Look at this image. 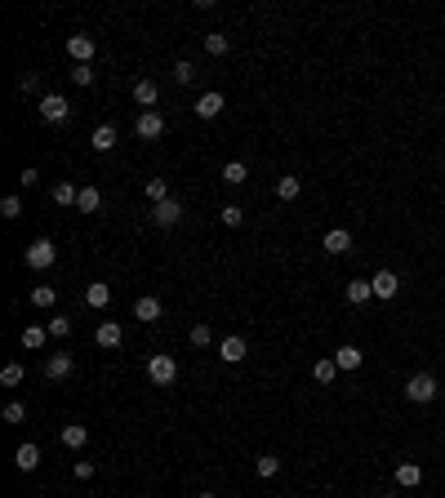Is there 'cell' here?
<instances>
[{
	"instance_id": "cell-1",
	"label": "cell",
	"mask_w": 445,
	"mask_h": 498,
	"mask_svg": "<svg viewBox=\"0 0 445 498\" xmlns=\"http://www.w3.org/2000/svg\"><path fill=\"white\" fill-rule=\"evenodd\" d=\"M405 400L432 405V400H437V378H432V374H410V378H405Z\"/></svg>"
},
{
	"instance_id": "cell-2",
	"label": "cell",
	"mask_w": 445,
	"mask_h": 498,
	"mask_svg": "<svg viewBox=\"0 0 445 498\" xmlns=\"http://www.w3.org/2000/svg\"><path fill=\"white\" fill-rule=\"evenodd\" d=\"M147 378L156 383V387H169V383L178 378V361H174V356H165V352L147 356Z\"/></svg>"
},
{
	"instance_id": "cell-3",
	"label": "cell",
	"mask_w": 445,
	"mask_h": 498,
	"mask_svg": "<svg viewBox=\"0 0 445 498\" xmlns=\"http://www.w3.org/2000/svg\"><path fill=\"white\" fill-rule=\"evenodd\" d=\"M54 258H58V249H54V240H32V245H27V267H32V271H45V267H54Z\"/></svg>"
},
{
	"instance_id": "cell-4",
	"label": "cell",
	"mask_w": 445,
	"mask_h": 498,
	"mask_svg": "<svg viewBox=\"0 0 445 498\" xmlns=\"http://www.w3.org/2000/svg\"><path fill=\"white\" fill-rule=\"evenodd\" d=\"M134 134L143 138V143H156V138L165 134V116H160V111H143V116L134 120Z\"/></svg>"
},
{
	"instance_id": "cell-5",
	"label": "cell",
	"mask_w": 445,
	"mask_h": 498,
	"mask_svg": "<svg viewBox=\"0 0 445 498\" xmlns=\"http://www.w3.org/2000/svg\"><path fill=\"white\" fill-rule=\"evenodd\" d=\"M67 116H72L67 98H58V93H45V98H41V120H50V125H63Z\"/></svg>"
},
{
	"instance_id": "cell-6",
	"label": "cell",
	"mask_w": 445,
	"mask_h": 498,
	"mask_svg": "<svg viewBox=\"0 0 445 498\" xmlns=\"http://www.w3.org/2000/svg\"><path fill=\"white\" fill-rule=\"evenodd\" d=\"M67 54H72V58H76V67H80V63H89L94 54H98V45H94V36L76 32V36H67Z\"/></svg>"
},
{
	"instance_id": "cell-7",
	"label": "cell",
	"mask_w": 445,
	"mask_h": 498,
	"mask_svg": "<svg viewBox=\"0 0 445 498\" xmlns=\"http://www.w3.org/2000/svg\"><path fill=\"white\" fill-rule=\"evenodd\" d=\"M178 218H183V205H178L174 196H169V201H160V205H151V223H156V227H174Z\"/></svg>"
},
{
	"instance_id": "cell-8",
	"label": "cell",
	"mask_w": 445,
	"mask_h": 498,
	"mask_svg": "<svg viewBox=\"0 0 445 498\" xmlns=\"http://www.w3.org/2000/svg\"><path fill=\"white\" fill-rule=\"evenodd\" d=\"M14 467H18V472H36V467H41V445L23 440V445L14 449Z\"/></svg>"
},
{
	"instance_id": "cell-9",
	"label": "cell",
	"mask_w": 445,
	"mask_h": 498,
	"mask_svg": "<svg viewBox=\"0 0 445 498\" xmlns=\"http://www.w3.org/2000/svg\"><path fill=\"white\" fill-rule=\"evenodd\" d=\"M370 285H374V298H383V303H387V298H396V294H401V276H396V271H378V276L370 280Z\"/></svg>"
},
{
	"instance_id": "cell-10",
	"label": "cell",
	"mask_w": 445,
	"mask_h": 498,
	"mask_svg": "<svg viewBox=\"0 0 445 498\" xmlns=\"http://www.w3.org/2000/svg\"><path fill=\"white\" fill-rule=\"evenodd\" d=\"M245 352H250V347H245V338H241V334H227L223 343H219V356H223L227 365H241V361H245Z\"/></svg>"
},
{
	"instance_id": "cell-11",
	"label": "cell",
	"mask_w": 445,
	"mask_h": 498,
	"mask_svg": "<svg viewBox=\"0 0 445 498\" xmlns=\"http://www.w3.org/2000/svg\"><path fill=\"white\" fill-rule=\"evenodd\" d=\"M223 93H201V98H196V116L201 120H214V116H223Z\"/></svg>"
},
{
	"instance_id": "cell-12",
	"label": "cell",
	"mask_w": 445,
	"mask_h": 498,
	"mask_svg": "<svg viewBox=\"0 0 445 498\" xmlns=\"http://www.w3.org/2000/svg\"><path fill=\"white\" fill-rule=\"evenodd\" d=\"M396 485H401V490H419L423 485V467L419 463H396Z\"/></svg>"
},
{
	"instance_id": "cell-13",
	"label": "cell",
	"mask_w": 445,
	"mask_h": 498,
	"mask_svg": "<svg viewBox=\"0 0 445 498\" xmlns=\"http://www.w3.org/2000/svg\"><path fill=\"white\" fill-rule=\"evenodd\" d=\"M361 361H365V356H361V347H352V343L334 352V365H338V370H347V374H352V370H361Z\"/></svg>"
},
{
	"instance_id": "cell-14",
	"label": "cell",
	"mask_w": 445,
	"mask_h": 498,
	"mask_svg": "<svg viewBox=\"0 0 445 498\" xmlns=\"http://www.w3.org/2000/svg\"><path fill=\"white\" fill-rule=\"evenodd\" d=\"M67 374H72V356L67 352H58V356H50V361H45V378L58 383V378H67Z\"/></svg>"
},
{
	"instance_id": "cell-15",
	"label": "cell",
	"mask_w": 445,
	"mask_h": 498,
	"mask_svg": "<svg viewBox=\"0 0 445 498\" xmlns=\"http://www.w3.org/2000/svg\"><path fill=\"white\" fill-rule=\"evenodd\" d=\"M370 298H374V285H370V280H347V303H352V307L370 303Z\"/></svg>"
},
{
	"instance_id": "cell-16",
	"label": "cell",
	"mask_w": 445,
	"mask_h": 498,
	"mask_svg": "<svg viewBox=\"0 0 445 498\" xmlns=\"http://www.w3.org/2000/svg\"><path fill=\"white\" fill-rule=\"evenodd\" d=\"M94 343H98V347H120V325L116 321H102L98 330H94Z\"/></svg>"
},
{
	"instance_id": "cell-17",
	"label": "cell",
	"mask_w": 445,
	"mask_h": 498,
	"mask_svg": "<svg viewBox=\"0 0 445 498\" xmlns=\"http://www.w3.org/2000/svg\"><path fill=\"white\" fill-rule=\"evenodd\" d=\"M347 249H352V236H347V227L325 231V253H347Z\"/></svg>"
},
{
	"instance_id": "cell-18",
	"label": "cell",
	"mask_w": 445,
	"mask_h": 498,
	"mask_svg": "<svg viewBox=\"0 0 445 498\" xmlns=\"http://www.w3.org/2000/svg\"><path fill=\"white\" fill-rule=\"evenodd\" d=\"M85 303H89V307H107L111 303V285H102V280L85 285Z\"/></svg>"
},
{
	"instance_id": "cell-19",
	"label": "cell",
	"mask_w": 445,
	"mask_h": 498,
	"mask_svg": "<svg viewBox=\"0 0 445 498\" xmlns=\"http://www.w3.org/2000/svg\"><path fill=\"white\" fill-rule=\"evenodd\" d=\"M134 321H160V298H138L134 303Z\"/></svg>"
},
{
	"instance_id": "cell-20",
	"label": "cell",
	"mask_w": 445,
	"mask_h": 498,
	"mask_svg": "<svg viewBox=\"0 0 445 498\" xmlns=\"http://www.w3.org/2000/svg\"><path fill=\"white\" fill-rule=\"evenodd\" d=\"M85 440H89V427H80V422H67V427H63V445L67 449H85Z\"/></svg>"
},
{
	"instance_id": "cell-21",
	"label": "cell",
	"mask_w": 445,
	"mask_h": 498,
	"mask_svg": "<svg viewBox=\"0 0 445 498\" xmlns=\"http://www.w3.org/2000/svg\"><path fill=\"white\" fill-rule=\"evenodd\" d=\"M98 205H102V192H98V187H80L76 210H80V214H98Z\"/></svg>"
},
{
	"instance_id": "cell-22",
	"label": "cell",
	"mask_w": 445,
	"mask_h": 498,
	"mask_svg": "<svg viewBox=\"0 0 445 498\" xmlns=\"http://www.w3.org/2000/svg\"><path fill=\"white\" fill-rule=\"evenodd\" d=\"M299 192H303V183H299L294 174L276 178V201H299Z\"/></svg>"
},
{
	"instance_id": "cell-23",
	"label": "cell",
	"mask_w": 445,
	"mask_h": 498,
	"mask_svg": "<svg viewBox=\"0 0 445 498\" xmlns=\"http://www.w3.org/2000/svg\"><path fill=\"white\" fill-rule=\"evenodd\" d=\"M89 143H94V152H111V147H116V129H111V125H98Z\"/></svg>"
},
{
	"instance_id": "cell-24",
	"label": "cell",
	"mask_w": 445,
	"mask_h": 498,
	"mask_svg": "<svg viewBox=\"0 0 445 498\" xmlns=\"http://www.w3.org/2000/svg\"><path fill=\"white\" fill-rule=\"evenodd\" d=\"M76 201H80V187H72L67 178H63V183L54 187V205H63V210H67V205H76Z\"/></svg>"
},
{
	"instance_id": "cell-25",
	"label": "cell",
	"mask_w": 445,
	"mask_h": 498,
	"mask_svg": "<svg viewBox=\"0 0 445 498\" xmlns=\"http://www.w3.org/2000/svg\"><path fill=\"white\" fill-rule=\"evenodd\" d=\"M45 338H50V330H41V325H27V330H23V347H27V352H41Z\"/></svg>"
},
{
	"instance_id": "cell-26",
	"label": "cell",
	"mask_w": 445,
	"mask_h": 498,
	"mask_svg": "<svg viewBox=\"0 0 445 498\" xmlns=\"http://www.w3.org/2000/svg\"><path fill=\"white\" fill-rule=\"evenodd\" d=\"M134 102L138 107H151L156 102V80H134Z\"/></svg>"
},
{
	"instance_id": "cell-27",
	"label": "cell",
	"mask_w": 445,
	"mask_h": 498,
	"mask_svg": "<svg viewBox=\"0 0 445 498\" xmlns=\"http://www.w3.org/2000/svg\"><path fill=\"white\" fill-rule=\"evenodd\" d=\"M245 178H250V169H245L241 161H232V165H223V183H227V187H241V183H245Z\"/></svg>"
},
{
	"instance_id": "cell-28",
	"label": "cell",
	"mask_w": 445,
	"mask_h": 498,
	"mask_svg": "<svg viewBox=\"0 0 445 498\" xmlns=\"http://www.w3.org/2000/svg\"><path fill=\"white\" fill-rule=\"evenodd\" d=\"M254 472H259V476H276V472H281V458H276V454L254 458Z\"/></svg>"
},
{
	"instance_id": "cell-29",
	"label": "cell",
	"mask_w": 445,
	"mask_h": 498,
	"mask_svg": "<svg viewBox=\"0 0 445 498\" xmlns=\"http://www.w3.org/2000/svg\"><path fill=\"white\" fill-rule=\"evenodd\" d=\"M334 374H338L334 361H316V365H312V378H316V383H334Z\"/></svg>"
},
{
	"instance_id": "cell-30",
	"label": "cell",
	"mask_w": 445,
	"mask_h": 498,
	"mask_svg": "<svg viewBox=\"0 0 445 498\" xmlns=\"http://www.w3.org/2000/svg\"><path fill=\"white\" fill-rule=\"evenodd\" d=\"M54 298H58V289H54V285H36L32 289V303L36 307H54Z\"/></svg>"
},
{
	"instance_id": "cell-31",
	"label": "cell",
	"mask_w": 445,
	"mask_h": 498,
	"mask_svg": "<svg viewBox=\"0 0 445 498\" xmlns=\"http://www.w3.org/2000/svg\"><path fill=\"white\" fill-rule=\"evenodd\" d=\"M205 54L223 58V54H227V36H223V32H210V36H205Z\"/></svg>"
},
{
	"instance_id": "cell-32",
	"label": "cell",
	"mask_w": 445,
	"mask_h": 498,
	"mask_svg": "<svg viewBox=\"0 0 445 498\" xmlns=\"http://www.w3.org/2000/svg\"><path fill=\"white\" fill-rule=\"evenodd\" d=\"M187 338H192V347H210L214 343V330H210V325H192V334H187Z\"/></svg>"
},
{
	"instance_id": "cell-33",
	"label": "cell",
	"mask_w": 445,
	"mask_h": 498,
	"mask_svg": "<svg viewBox=\"0 0 445 498\" xmlns=\"http://www.w3.org/2000/svg\"><path fill=\"white\" fill-rule=\"evenodd\" d=\"M147 196H151V205L169 201V183H165V178H151V183H147Z\"/></svg>"
},
{
	"instance_id": "cell-34",
	"label": "cell",
	"mask_w": 445,
	"mask_h": 498,
	"mask_svg": "<svg viewBox=\"0 0 445 498\" xmlns=\"http://www.w3.org/2000/svg\"><path fill=\"white\" fill-rule=\"evenodd\" d=\"M0 383H5V387H18V383H23V365H5V370H0Z\"/></svg>"
},
{
	"instance_id": "cell-35",
	"label": "cell",
	"mask_w": 445,
	"mask_h": 498,
	"mask_svg": "<svg viewBox=\"0 0 445 498\" xmlns=\"http://www.w3.org/2000/svg\"><path fill=\"white\" fill-rule=\"evenodd\" d=\"M219 218L227 223V227H241V223H245V214H241V205H223V210H219Z\"/></svg>"
},
{
	"instance_id": "cell-36",
	"label": "cell",
	"mask_w": 445,
	"mask_h": 498,
	"mask_svg": "<svg viewBox=\"0 0 445 498\" xmlns=\"http://www.w3.org/2000/svg\"><path fill=\"white\" fill-rule=\"evenodd\" d=\"M45 330H50V338H67V334H72V321H67V316H54Z\"/></svg>"
},
{
	"instance_id": "cell-37",
	"label": "cell",
	"mask_w": 445,
	"mask_h": 498,
	"mask_svg": "<svg viewBox=\"0 0 445 498\" xmlns=\"http://www.w3.org/2000/svg\"><path fill=\"white\" fill-rule=\"evenodd\" d=\"M18 214H23V201H18V196H5V201H0V218H18Z\"/></svg>"
},
{
	"instance_id": "cell-38",
	"label": "cell",
	"mask_w": 445,
	"mask_h": 498,
	"mask_svg": "<svg viewBox=\"0 0 445 498\" xmlns=\"http://www.w3.org/2000/svg\"><path fill=\"white\" fill-rule=\"evenodd\" d=\"M72 80L89 89V84H94V67H89V63H80V67H72Z\"/></svg>"
},
{
	"instance_id": "cell-39",
	"label": "cell",
	"mask_w": 445,
	"mask_h": 498,
	"mask_svg": "<svg viewBox=\"0 0 445 498\" xmlns=\"http://www.w3.org/2000/svg\"><path fill=\"white\" fill-rule=\"evenodd\" d=\"M174 80H178V84L196 80V67H192V63H187V58H183V63H174Z\"/></svg>"
},
{
	"instance_id": "cell-40",
	"label": "cell",
	"mask_w": 445,
	"mask_h": 498,
	"mask_svg": "<svg viewBox=\"0 0 445 498\" xmlns=\"http://www.w3.org/2000/svg\"><path fill=\"white\" fill-rule=\"evenodd\" d=\"M27 418V405H23V400H9V405H5V422H23Z\"/></svg>"
},
{
	"instance_id": "cell-41",
	"label": "cell",
	"mask_w": 445,
	"mask_h": 498,
	"mask_svg": "<svg viewBox=\"0 0 445 498\" xmlns=\"http://www.w3.org/2000/svg\"><path fill=\"white\" fill-rule=\"evenodd\" d=\"M36 84H41V80H36V71H23V76H18V89H23V93H36Z\"/></svg>"
},
{
	"instance_id": "cell-42",
	"label": "cell",
	"mask_w": 445,
	"mask_h": 498,
	"mask_svg": "<svg viewBox=\"0 0 445 498\" xmlns=\"http://www.w3.org/2000/svg\"><path fill=\"white\" fill-rule=\"evenodd\" d=\"M18 183H23V187H36V183H41V174H36V169H32V165H27V169H23V174H18Z\"/></svg>"
},
{
	"instance_id": "cell-43",
	"label": "cell",
	"mask_w": 445,
	"mask_h": 498,
	"mask_svg": "<svg viewBox=\"0 0 445 498\" xmlns=\"http://www.w3.org/2000/svg\"><path fill=\"white\" fill-rule=\"evenodd\" d=\"M76 476H80V481H89V476H94V463H85V458H80V463H76Z\"/></svg>"
},
{
	"instance_id": "cell-44",
	"label": "cell",
	"mask_w": 445,
	"mask_h": 498,
	"mask_svg": "<svg viewBox=\"0 0 445 498\" xmlns=\"http://www.w3.org/2000/svg\"><path fill=\"white\" fill-rule=\"evenodd\" d=\"M196 498H219V494H210V490H201V494H196Z\"/></svg>"
}]
</instances>
